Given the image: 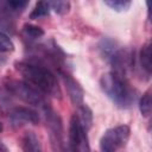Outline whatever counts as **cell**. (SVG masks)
I'll use <instances>...</instances> for the list:
<instances>
[{"label": "cell", "mask_w": 152, "mask_h": 152, "mask_svg": "<svg viewBox=\"0 0 152 152\" xmlns=\"http://www.w3.org/2000/svg\"><path fill=\"white\" fill-rule=\"evenodd\" d=\"M14 65L25 81L42 94L50 95L58 100L62 99V90L58 81L48 68L27 62H17Z\"/></svg>", "instance_id": "1"}, {"label": "cell", "mask_w": 152, "mask_h": 152, "mask_svg": "<svg viewBox=\"0 0 152 152\" xmlns=\"http://www.w3.org/2000/svg\"><path fill=\"white\" fill-rule=\"evenodd\" d=\"M100 86L106 96L120 108H128L134 101L133 91L125 76L118 72L110 71L103 74L100 78Z\"/></svg>", "instance_id": "2"}, {"label": "cell", "mask_w": 152, "mask_h": 152, "mask_svg": "<svg viewBox=\"0 0 152 152\" xmlns=\"http://www.w3.org/2000/svg\"><path fill=\"white\" fill-rule=\"evenodd\" d=\"M5 87L7 88V90L11 94L19 97L20 100H23L26 103L39 107L42 109L46 106V102H45L42 93L25 81H18L14 78H6L5 80Z\"/></svg>", "instance_id": "3"}, {"label": "cell", "mask_w": 152, "mask_h": 152, "mask_svg": "<svg viewBox=\"0 0 152 152\" xmlns=\"http://www.w3.org/2000/svg\"><path fill=\"white\" fill-rule=\"evenodd\" d=\"M131 135V128L127 125H119L108 128L100 139V150L103 152H114L126 146Z\"/></svg>", "instance_id": "4"}, {"label": "cell", "mask_w": 152, "mask_h": 152, "mask_svg": "<svg viewBox=\"0 0 152 152\" xmlns=\"http://www.w3.org/2000/svg\"><path fill=\"white\" fill-rule=\"evenodd\" d=\"M86 128L81 125L77 114H74L70 119L69 124V148L71 151H80L86 152L89 151V142H88V135H87Z\"/></svg>", "instance_id": "5"}, {"label": "cell", "mask_w": 152, "mask_h": 152, "mask_svg": "<svg viewBox=\"0 0 152 152\" xmlns=\"http://www.w3.org/2000/svg\"><path fill=\"white\" fill-rule=\"evenodd\" d=\"M46 126L50 129V137L51 141L55 148L63 150V125L62 120L58 114H56L48 104L43 108Z\"/></svg>", "instance_id": "6"}, {"label": "cell", "mask_w": 152, "mask_h": 152, "mask_svg": "<svg viewBox=\"0 0 152 152\" xmlns=\"http://www.w3.org/2000/svg\"><path fill=\"white\" fill-rule=\"evenodd\" d=\"M58 72L63 80V83L65 86L66 93H68L71 102L77 107L81 106L83 103V99H84V91H83V88L81 87V84L68 72H65L63 70H58Z\"/></svg>", "instance_id": "7"}, {"label": "cell", "mask_w": 152, "mask_h": 152, "mask_svg": "<svg viewBox=\"0 0 152 152\" xmlns=\"http://www.w3.org/2000/svg\"><path fill=\"white\" fill-rule=\"evenodd\" d=\"M11 118L14 124H32L37 125L39 122V114L38 112L28 108V107H15L11 112Z\"/></svg>", "instance_id": "8"}, {"label": "cell", "mask_w": 152, "mask_h": 152, "mask_svg": "<svg viewBox=\"0 0 152 152\" xmlns=\"http://www.w3.org/2000/svg\"><path fill=\"white\" fill-rule=\"evenodd\" d=\"M21 148L26 152H39L42 151V144L34 132L27 131L21 138Z\"/></svg>", "instance_id": "9"}, {"label": "cell", "mask_w": 152, "mask_h": 152, "mask_svg": "<svg viewBox=\"0 0 152 152\" xmlns=\"http://www.w3.org/2000/svg\"><path fill=\"white\" fill-rule=\"evenodd\" d=\"M78 108H80L78 109V114H77L78 120H80L81 125L86 128V131H89L90 127L93 126V112L84 103H82L81 106H78Z\"/></svg>", "instance_id": "10"}, {"label": "cell", "mask_w": 152, "mask_h": 152, "mask_svg": "<svg viewBox=\"0 0 152 152\" xmlns=\"http://www.w3.org/2000/svg\"><path fill=\"white\" fill-rule=\"evenodd\" d=\"M140 66L146 76L151 75V45L150 43L145 44L140 51Z\"/></svg>", "instance_id": "11"}, {"label": "cell", "mask_w": 152, "mask_h": 152, "mask_svg": "<svg viewBox=\"0 0 152 152\" xmlns=\"http://www.w3.org/2000/svg\"><path fill=\"white\" fill-rule=\"evenodd\" d=\"M50 6L45 0H38L34 5L32 12L30 13V19H40L50 14Z\"/></svg>", "instance_id": "12"}, {"label": "cell", "mask_w": 152, "mask_h": 152, "mask_svg": "<svg viewBox=\"0 0 152 152\" xmlns=\"http://www.w3.org/2000/svg\"><path fill=\"white\" fill-rule=\"evenodd\" d=\"M50 8L53 10L55 13L59 15H64L70 11V2L69 0H45Z\"/></svg>", "instance_id": "13"}, {"label": "cell", "mask_w": 152, "mask_h": 152, "mask_svg": "<svg viewBox=\"0 0 152 152\" xmlns=\"http://www.w3.org/2000/svg\"><path fill=\"white\" fill-rule=\"evenodd\" d=\"M23 33L31 39H38V38H42L45 32L40 26L26 23L23 25Z\"/></svg>", "instance_id": "14"}, {"label": "cell", "mask_w": 152, "mask_h": 152, "mask_svg": "<svg viewBox=\"0 0 152 152\" xmlns=\"http://www.w3.org/2000/svg\"><path fill=\"white\" fill-rule=\"evenodd\" d=\"M151 103H152V101H151V89H147L144 93V95H142V97L140 99V102H139V109H140V113H141L142 116H145V118L150 116L151 108H152Z\"/></svg>", "instance_id": "15"}, {"label": "cell", "mask_w": 152, "mask_h": 152, "mask_svg": "<svg viewBox=\"0 0 152 152\" xmlns=\"http://www.w3.org/2000/svg\"><path fill=\"white\" fill-rule=\"evenodd\" d=\"M103 2L115 12H126L132 5V0H103Z\"/></svg>", "instance_id": "16"}, {"label": "cell", "mask_w": 152, "mask_h": 152, "mask_svg": "<svg viewBox=\"0 0 152 152\" xmlns=\"http://www.w3.org/2000/svg\"><path fill=\"white\" fill-rule=\"evenodd\" d=\"M14 50V44L11 40V38L0 31V52H11Z\"/></svg>", "instance_id": "17"}, {"label": "cell", "mask_w": 152, "mask_h": 152, "mask_svg": "<svg viewBox=\"0 0 152 152\" xmlns=\"http://www.w3.org/2000/svg\"><path fill=\"white\" fill-rule=\"evenodd\" d=\"M6 2L15 11H23L30 2V0H6Z\"/></svg>", "instance_id": "18"}, {"label": "cell", "mask_w": 152, "mask_h": 152, "mask_svg": "<svg viewBox=\"0 0 152 152\" xmlns=\"http://www.w3.org/2000/svg\"><path fill=\"white\" fill-rule=\"evenodd\" d=\"M0 151H4V152H6V151H8V148H7V146L0 140Z\"/></svg>", "instance_id": "19"}, {"label": "cell", "mask_w": 152, "mask_h": 152, "mask_svg": "<svg viewBox=\"0 0 152 152\" xmlns=\"http://www.w3.org/2000/svg\"><path fill=\"white\" fill-rule=\"evenodd\" d=\"M2 129H4V126H2V124H1V122H0V133H1V132H2Z\"/></svg>", "instance_id": "20"}]
</instances>
